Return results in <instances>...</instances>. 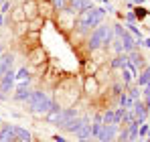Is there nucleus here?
Segmentation results:
<instances>
[{"label": "nucleus", "instance_id": "nucleus-1", "mask_svg": "<svg viewBox=\"0 0 150 142\" xmlns=\"http://www.w3.org/2000/svg\"><path fill=\"white\" fill-rule=\"evenodd\" d=\"M103 16H105V8H96V6L85 8V10H81L77 14V28L81 33H87V31L100 26Z\"/></svg>", "mask_w": 150, "mask_h": 142}, {"label": "nucleus", "instance_id": "nucleus-2", "mask_svg": "<svg viewBox=\"0 0 150 142\" xmlns=\"http://www.w3.org/2000/svg\"><path fill=\"white\" fill-rule=\"evenodd\" d=\"M53 104H55V102H53L45 92H41V89H33L30 99L26 102V106H28V110H30L33 114H47L51 108H53Z\"/></svg>", "mask_w": 150, "mask_h": 142}, {"label": "nucleus", "instance_id": "nucleus-3", "mask_svg": "<svg viewBox=\"0 0 150 142\" xmlns=\"http://www.w3.org/2000/svg\"><path fill=\"white\" fill-rule=\"evenodd\" d=\"M110 41H112V28L108 24H100V26H96L91 31L89 39H87V47L91 49V51H98L100 47L108 45Z\"/></svg>", "mask_w": 150, "mask_h": 142}, {"label": "nucleus", "instance_id": "nucleus-4", "mask_svg": "<svg viewBox=\"0 0 150 142\" xmlns=\"http://www.w3.org/2000/svg\"><path fill=\"white\" fill-rule=\"evenodd\" d=\"M14 75H16V73L12 71V67H10V69H8L4 75H2V77H0V94H2L0 97H2V99H4V97H6V94L14 87V81H16V77H14Z\"/></svg>", "mask_w": 150, "mask_h": 142}, {"label": "nucleus", "instance_id": "nucleus-5", "mask_svg": "<svg viewBox=\"0 0 150 142\" xmlns=\"http://www.w3.org/2000/svg\"><path fill=\"white\" fill-rule=\"evenodd\" d=\"M116 134H118V126L116 124H103L100 134H98V140L100 142H114Z\"/></svg>", "mask_w": 150, "mask_h": 142}, {"label": "nucleus", "instance_id": "nucleus-6", "mask_svg": "<svg viewBox=\"0 0 150 142\" xmlns=\"http://www.w3.org/2000/svg\"><path fill=\"white\" fill-rule=\"evenodd\" d=\"M73 118H77V110L75 108H61V112L55 118V126H61L63 128L67 122H71Z\"/></svg>", "mask_w": 150, "mask_h": 142}, {"label": "nucleus", "instance_id": "nucleus-7", "mask_svg": "<svg viewBox=\"0 0 150 142\" xmlns=\"http://www.w3.org/2000/svg\"><path fill=\"white\" fill-rule=\"evenodd\" d=\"M91 6H93V4H91V0H67L65 10H69L71 14H79L81 10L91 8Z\"/></svg>", "mask_w": 150, "mask_h": 142}, {"label": "nucleus", "instance_id": "nucleus-8", "mask_svg": "<svg viewBox=\"0 0 150 142\" xmlns=\"http://www.w3.org/2000/svg\"><path fill=\"white\" fill-rule=\"evenodd\" d=\"M136 75H138V73H136V67L128 61L124 67H122V81H124L126 85H130V83L136 79Z\"/></svg>", "mask_w": 150, "mask_h": 142}, {"label": "nucleus", "instance_id": "nucleus-9", "mask_svg": "<svg viewBox=\"0 0 150 142\" xmlns=\"http://www.w3.org/2000/svg\"><path fill=\"white\" fill-rule=\"evenodd\" d=\"M75 138H77L79 142H89V140H91V138H93V136H91V124L85 122V124L75 132Z\"/></svg>", "mask_w": 150, "mask_h": 142}, {"label": "nucleus", "instance_id": "nucleus-10", "mask_svg": "<svg viewBox=\"0 0 150 142\" xmlns=\"http://www.w3.org/2000/svg\"><path fill=\"white\" fill-rule=\"evenodd\" d=\"M12 134H14V140L16 142H30L33 140L30 132L26 128H23V126H12Z\"/></svg>", "mask_w": 150, "mask_h": 142}, {"label": "nucleus", "instance_id": "nucleus-11", "mask_svg": "<svg viewBox=\"0 0 150 142\" xmlns=\"http://www.w3.org/2000/svg\"><path fill=\"white\" fill-rule=\"evenodd\" d=\"M23 10H25V14H26V21H33V18L39 16V12H37V10H39V4H37L35 0H26Z\"/></svg>", "mask_w": 150, "mask_h": 142}, {"label": "nucleus", "instance_id": "nucleus-12", "mask_svg": "<svg viewBox=\"0 0 150 142\" xmlns=\"http://www.w3.org/2000/svg\"><path fill=\"white\" fill-rule=\"evenodd\" d=\"M132 110H134V116H136V120L142 124L144 120H146V112H148V108H146V104H142V102H134V106H132Z\"/></svg>", "mask_w": 150, "mask_h": 142}, {"label": "nucleus", "instance_id": "nucleus-13", "mask_svg": "<svg viewBox=\"0 0 150 142\" xmlns=\"http://www.w3.org/2000/svg\"><path fill=\"white\" fill-rule=\"evenodd\" d=\"M12 61H14V57H12L10 53H2V55H0V77L12 67Z\"/></svg>", "mask_w": 150, "mask_h": 142}, {"label": "nucleus", "instance_id": "nucleus-14", "mask_svg": "<svg viewBox=\"0 0 150 142\" xmlns=\"http://www.w3.org/2000/svg\"><path fill=\"white\" fill-rule=\"evenodd\" d=\"M85 122H89V118H73L71 122H67V124H65L63 128H65L67 132L75 134V132H77V130H79V128H81V126H83Z\"/></svg>", "mask_w": 150, "mask_h": 142}, {"label": "nucleus", "instance_id": "nucleus-15", "mask_svg": "<svg viewBox=\"0 0 150 142\" xmlns=\"http://www.w3.org/2000/svg\"><path fill=\"white\" fill-rule=\"evenodd\" d=\"M0 142H16L14 140V134H12V126L6 124L0 128Z\"/></svg>", "mask_w": 150, "mask_h": 142}, {"label": "nucleus", "instance_id": "nucleus-16", "mask_svg": "<svg viewBox=\"0 0 150 142\" xmlns=\"http://www.w3.org/2000/svg\"><path fill=\"white\" fill-rule=\"evenodd\" d=\"M30 94H33V89H28V87H16V94H14V99L16 102H28L30 99Z\"/></svg>", "mask_w": 150, "mask_h": 142}, {"label": "nucleus", "instance_id": "nucleus-17", "mask_svg": "<svg viewBox=\"0 0 150 142\" xmlns=\"http://www.w3.org/2000/svg\"><path fill=\"white\" fill-rule=\"evenodd\" d=\"M101 120H103V124H116V126H120L118 120H116V110H105L101 114Z\"/></svg>", "mask_w": 150, "mask_h": 142}, {"label": "nucleus", "instance_id": "nucleus-18", "mask_svg": "<svg viewBox=\"0 0 150 142\" xmlns=\"http://www.w3.org/2000/svg\"><path fill=\"white\" fill-rule=\"evenodd\" d=\"M134 102H136V99H132V97H130V94H120V108L130 110V108L134 106Z\"/></svg>", "mask_w": 150, "mask_h": 142}, {"label": "nucleus", "instance_id": "nucleus-19", "mask_svg": "<svg viewBox=\"0 0 150 142\" xmlns=\"http://www.w3.org/2000/svg\"><path fill=\"white\" fill-rule=\"evenodd\" d=\"M10 18H12L14 23H25V21H26V14H25V10H23V8H14V10H12V14H10Z\"/></svg>", "mask_w": 150, "mask_h": 142}, {"label": "nucleus", "instance_id": "nucleus-20", "mask_svg": "<svg viewBox=\"0 0 150 142\" xmlns=\"http://www.w3.org/2000/svg\"><path fill=\"white\" fill-rule=\"evenodd\" d=\"M150 81V67H146V69L142 71L140 75H138V87H142V85H146Z\"/></svg>", "mask_w": 150, "mask_h": 142}, {"label": "nucleus", "instance_id": "nucleus-21", "mask_svg": "<svg viewBox=\"0 0 150 142\" xmlns=\"http://www.w3.org/2000/svg\"><path fill=\"white\" fill-rule=\"evenodd\" d=\"M134 10V14H136V18L138 21H142V18H146L148 16V10L146 8H142V6H136V8H132Z\"/></svg>", "mask_w": 150, "mask_h": 142}, {"label": "nucleus", "instance_id": "nucleus-22", "mask_svg": "<svg viewBox=\"0 0 150 142\" xmlns=\"http://www.w3.org/2000/svg\"><path fill=\"white\" fill-rule=\"evenodd\" d=\"M126 26H128V31H130V33H132L134 37H138V41H142V35H140V31H138V28L134 26V23H128Z\"/></svg>", "mask_w": 150, "mask_h": 142}, {"label": "nucleus", "instance_id": "nucleus-23", "mask_svg": "<svg viewBox=\"0 0 150 142\" xmlns=\"http://www.w3.org/2000/svg\"><path fill=\"white\" fill-rule=\"evenodd\" d=\"M14 77H16V79H21V81H25V79H28V71H26V67H23V69H18Z\"/></svg>", "mask_w": 150, "mask_h": 142}, {"label": "nucleus", "instance_id": "nucleus-24", "mask_svg": "<svg viewBox=\"0 0 150 142\" xmlns=\"http://www.w3.org/2000/svg\"><path fill=\"white\" fill-rule=\"evenodd\" d=\"M85 87H87V94H93V89H96V81H93V77H89V79H87Z\"/></svg>", "mask_w": 150, "mask_h": 142}, {"label": "nucleus", "instance_id": "nucleus-25", "mask_svg": "<svg viewBox=\"0 0 150 142\" xmlns=\"http://www.w3.org/2000/svg\"><path fill=\"white\" fill-rule=\"evenodd\" d=\"M53 2V6L55 8H59V10H63L65 8V4H67V0H51Z\"/></svg>", "mask_w": 150, "mask_h": 142}, {"label": "nucleus", "instance_id": "nucleus-26", "mask_svg": "<svg viewBox=\"0 0 150 142\" xmlns=\"http://www.w3.org/2000/svg\"><path fill=\"white\" fill-rule=\"evenodd\" d=\"M142 94V92H140V87H132V89H130V97H132V99H138V95Z\"/></svg>", "mask_w": 150, "mask_h": 142}, {"label": "nucleus", "instance_id": "nucleus-27", "mask_svg": "<svg viewBox=\"0 0 150 142\" xmlns=\"http://www.w3.org/2000/svg\"><path fill=\"white\" fill-rule=\"evenodd\" d=\"M8 8H10V4H8V2L4 0V2L0 4V14H6V12H8Z\"/></svg>", "mask_w": 150, "mask_h": 142}, {"label": "nucleus", "instance_id": "nucleus-28", "mask_svg": "<svg viewBox=\"0 0 150 142\" xmlns=\"http://www.w3.org/2000/svg\"><path fill=\"white\" fill-rule=\"evenodd\" d=\"M148 124H144V122H142V126H140V136H146V134H148Z\"/></svg>", "mask_w": 150, "mask_h": 142}, {"label": "nucleus", "instance_id": "nucleus-29", "mask_svg": "<svg viewBox=\"0 0 150 142\" xmlns=\"http://www.w3.org/2000/svg\"><path fill=\"white\" fill-rule=\"evenodd\" d=\"M126 18H128V23H134V21H138L134 12H128V14H126Z\"/></svg>", "mask_w": 150, "mask_h": 142}, {"label": "nucleus", "instance_id": "nucleus-30", "mask_svg": "<svg viewBox=\"0 0 150 142\" xmlns=\"http://www.w3.org/2000/svg\"><path fill=\"white\" fill-rule=\"evenodd\" d=\"M53 140H55V142H67L63 136H59V134H55V136H53Z\"/></svg>", "mask_w": 150, "mask_h": 142}, {"label": "nucleus", "instance_id": "nucleus-31", "mask_svg": "<svg viewBox=\"0 0 150 142\" xmlns=\"http://www.w3.org/2000/svg\"><path fill=\"white\" fill-rule=\"evenodd\" d=\"M130 2H134V4H142L144 0H130Z\"/></svg>", "mask_w": 150, "mask_h": 142}, {"label": "nucleus", "instance_id": "nucleus-32", "mask_svg": "<svg viewBox=\"0 0 150 142\" xmlns=\"http://www.w3.org/2000/svg\"><path fill=\"white\" fill-rule=\"evenodd\" d=\"M4 24V14H0V26Z\"/></svg>", "mask_w": 150, "mask_h": 142}, {"label": "nucleus", "instance_id": "nucleus-33", "mask_svg": "<svg viewBox=\"0 0 150 142\" xmlns=\"http://www.w3.org/2000/svg\"><path fill=\"white\" fill-rule=\"evenodd\" d=\"M144 45H146V47H150V39H146V41H144Z\"/></svg>", "mask_w": 150, "mask_h": 142}, {"label": "nucleus", "instance_id": "nucleus-34", "mask_svg": "<svg viewBox=\"0 0 150 142\" xmlns=\"http://www.w3.org/2000/svg\"><path fill=\"white\" fill-rule=\"evenodd\" d=\"M100 2H101V4H108V0H100Z\"/></svg>", "mask_w": 150, "mask_h": 142}, {"label": "nucleus", "instance_id": "nucleus-35", "mask_svg": "<svg viewBox=\"0 0 150 142\" xmlns=\"http://www.w3.org/2000/svg\"><path fill=\"white\" fill-rule=\"evenodd\" d=\"M148 142H150V128H148Z\"/></svg>", "mask_w": 150, "mask_h": 142}, {"label": "nucleus", "instance_id": "nucleus-36", "mask_svg": "<svg viewBox=\"0 0 150 142\" xmlns=\"http://www.w3.org/2000/svg\"><path fill=\"white\" fill-rule=\"evenodd\" d=\"M0 128H2V126H0Z\"/></svg>", "mask_w": 150, "mask_h": 142}, {"label": "nucleus", "instance_id": "nucleus-37", "mask_svg": "<svg viewBox=\"0 0 150 142\" xmlns=\"http://www.w3.org/2000/svg\"><path fill=\"white\" fill-rule=\"evenodd\" d=\"M114 142H116V140H114Z\"/></svg>", "mask_w": 150, "mask_h": 142}]
</instances>
